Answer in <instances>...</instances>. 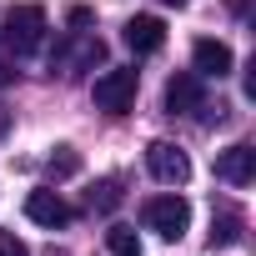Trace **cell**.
I'll list each match as a JSON object with an SVG mask.
<instances>
[{
    "mask_svg": "<svg viewBox=\"0 0 256 256\" xmlns=\"http://www.w3.org/2000/svg\"><path fill=\"white\" fill-rule=\"evenodd\" d=\"M40 40H46V10L40 6L6 10V20H0V46H6V50L30 56V50H40Z\"/></svg>",
    "mask_w": 256,
    "mask_h": 256,
    "instance_id": "1",
    "label": "cell"
},
{
    "mask_svg": "<svg viewBox=\"0 0 256 256\" xmlns=\"http://www.w3.org/2000/svg\"><path fill=\"white\" fill-rule=\"evenodd\" d=\"M136 86H141V76H136V70H106V76H96V86H90L96 110L126 116V110H131V100H136Z\"/></svg>",
    "mask_w": 256,
    "mask_h": 256,
    "instance_id": "2",
    "label": "cell"
},
{
    "mask_svg": "<svg viewBox=\"0 0 256 256\" xmlns=\"http://www.w3.org/2000/svg\"><path fill=\"white\" fill-rule=\"evenodd\" d=\"M146 166H151V176H156L161 186H186V181H191V156H186L181 146H171V141H151Z\"/></svg>",
    "mask_w": 256,
    "mask_h": 256,
    "instance_id": "3",
    "label": "cell"
},
{
    "mask_svg": "<svg viewBox=\"0 0 256 256\" xmlns=\"http://www.w3.org/2000/svg\"><path fill=\"white\" fill-rule=\"evenodd\" d=\"M146 226H151L156 236L176 241V236L191 226V206H186V196H156V201H146Z\"/></svg>",
    "mask_w": 256,
    "mask_h": 256,
    "instance_id": "4",
    "label": "cell"
},
{
    "mask_svg": "<svg viewBox=\"0 0 256 256\" xmlns=\"http://www.w3.org/2000/svg\"><path fill=\"white\" fill-rule=\"evenodd\" d=\"M166 110H171V116H196V110H206V90H201V76H196V70H181V76L166 80Z\"/></svg>",
    "mask_w": 256,
    "mask_h": 256,
    "instance_id": "5",
    "label": "cell"
},
{
    "mask_svg": "<svg viewBox=\"0 0 256 256\" xmlns=\"http://www.w3.org/2000/svg\"><path fill=\"white\" fill-rule=\"evenodd\" d=\"M216 176H221L226 186H251V181H256V151H251V146L221 151V156H216Z\"/></svg>",
    "mask_w": 256,
    "mask_h": 256,
    "instance_id": "6",
    "label": "cell"
},
{
    "mask_svg": "<svg viewBox=\"0 0 256 256\" xmlns=\"http://www.w3.org/2000/svg\"><path fill=\"white\" fill-rule=\"evenodd\" d=\"M26 216H30L36 226H50V231H56V226L70 221V206L60 201V191H30V196H26Z\"/></svg>",
    "mask_w": 256,
    "mask_h": 256,
    "instance_id": "7",
    "label": "cell"
},
{
    "mask_svg": "<svg viewBox=\"0 0 256 256\" xmlns=\"http://www.w3.org/2000/svg\"><path fill=\"white\" fill-rule=\"evenodd\" d=\"M166 40V26L156 16H136V20H126V46H131L136 56H156Z\"/></svg>",
    "mask_w": 256,
    "mask_h": 256,
    "instance_id": "8",
    "label": "cell"
},
{
    "mask_svg": "<svg viewBox=\"0 0 256 256\" xmlns=\"http://www.w3.org/2000/svg\"><path fill=\"white\" fill-rule=\"evenodd\" d=\"M191 66H196V76H231V46H221V40H196V50H191Z\"/></svg>",
    "mask_w": 256,
    "mask_h": 256,
    "instance_id": "9",
    "label": "cell"
},
{
    "mask_svg": "<svg viewBox=\"0 0 256 256\" xmlns=\"http://www.w3.org/2000/svg\"><path fill=\"white\" fill-rule=\"evenodd\" d=\"M100 56H106V46L86 36V40H80V46H76L70 56H60V70H66V76H80V70H86V66H96Z\"/></svg>",
    "mask_w": 256,
    "mask_h": 256,
    "instance_id": "10",
    "label": "cell"
},
{
    "mask_svg": "<svg viewBox=\"0 0 256 256\" xmlns=\"http://www.w3.org/2000/svg\"><path fill=\"white\" fill-rule=\"evenodd\" d=\"M106 246H110V256H141V236L131 226H110L106 231Z\"/></svg>",
    "mask_w": 256,
    "mask_h": 256,
    "instance_id": "11",
    "label": "cell"
},
{
    "mask_svg": "<svg viewBox=\"0 0 256 256\" xmlns=\"http://www.w3.org/2000/svg\"><path fill=\"white\" fill-rule=\"evenodd\" d=\"M80 171V156L70 151V146H56V156H50V176H76Z\"/></svg>",
    "mask_w": 256,
    "mask_h": 256,
    "instance_id": "12",
    "label": "cell"
},
{
    "mask_svg": "<svg viewBox=\"0 0 256 256\" xmlns=\"http://www.w3.org/2000/svg\"><path fill=\"white\" fill-rule=\"evenodd\" d=\"M120 201V181H100L96 191H90V211H110Z\"/></svg>",
    "mask_w": 256,
    "mask_h": 256,
    "instance_id": "13",
    "label": "cell"
},
{
    "mask_svg": "<svg viewBox=\"0 0 256 256\" xmlns=\"http://www.w3.org/2000/svg\"><path fill=\"white\" fill-rule=\"evenodd\" d=\"M236 236H241V216H221L216 231H211V246H231Z\"/></svg>",
    "mask_w": 256,
    "mask_h": 256,
    "instance_id": "14",
    "label": "cell"
},
{
    "mask_svg": "<svg viewBox=\"0 0 256 256\" xmlns=\"http://www.w3.org/2000/svg\"><path fill=\"white\" fill-rule=\"evenodd\" d=\"M0 256H30V251H26V241L16 231H0Z\"/></svg>",
    "mask_w": 256,
    "mask_h": 256,
    "instance_id": "15",
    "label": "cell"
},
{
    "mask_svg": "<svg viewBox=\"0 0 256 256\" xmlns=\"http://www.w3.org/2000/svg\"><path fill=\"white\" fill-rule=\"evenodd\" d=\"M10 80H16V70H10L6 60H0V86H10Z\"/></svg>",
    "mask_w": 256,
    "mask_h": 256,
    "instance_id": "16",
    "label": "cell"
},
{
    "mask_svg": "<svg viewBox=\"0 0 256 256\" xmlns=\"http://www.w3.org/2000/svg\"><path fill=\"white\" fill-rule=\"evenodd\" d=\"M6 131H10V110L0 106V136H6Z\"/></svg>",
    "mask_w": 256,
    "mask_h": 256,
    "instance_id": "17",
    "label": "cell"
},
{
    "mask_svg": "<svg viewBox=\"0 0 256 256\" xmlns=\"http://www.w3.org/2000/svg\"><path fill=\"white\" fill-rule=\"evenodd\" d=\"M166 6H186V0H166Z\"/></svg>",
    "mask_w": 256,
    "mask_h": 256,
    "instance_id": "18",
    "label": "cell"
},
{
    "mask_svg": "<svg viewBox=\"0 0 256 256\" xmlns=\"http://www.w3.org/2000/svg\"><path fill=\"white\" fill-rule=\"evenodd\" d=\"M50 256H56V251H50Z\"/></svg>",
    "mask_w": 256,
    "mask_h": 256,
    "instance_id": "19",
    "label": "cell"
}]
</instances>
